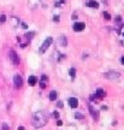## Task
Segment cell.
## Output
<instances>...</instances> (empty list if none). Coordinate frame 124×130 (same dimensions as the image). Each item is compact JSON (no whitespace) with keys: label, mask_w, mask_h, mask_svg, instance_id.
<instances>
[{"label":"cell","mask_w":124,"mask_h":130,"mask_svg":"<svg viewBox=\"0 0 124 130\" xmlns=\"http://www.w3.org/2000/svg\"><path fill=\"white\" fill-rule=\"evenodd\" d=\"M47 121H48V117L45 112H36L33 116V125L35 128H42L47 123Z\"/></svg>","instance_id":"6da1fadb"},{"label":"cell","mask_w":124,"mask_h":130,"mask_svg":"<svg viewBox=\"0 0 124 130\" xmlns=\"http://www.w3.org/2000/svg\"><path fill=\"white\" fill-rule=\"evenodd\" d=\"M52 41H53V39H52V37H47L46 40L43 41V43H42L41 48H40V53H41V54H42V53H45V52H46V50L51 46V43H52Z\"/></svg>","instance_id":"7a4b0ae2"},{"label":"cell","mask_w":124,"mask_h":130,"mask_svg":"<svg viewBox=\"0 0 124 130\" xmlns=\"http://www.w3.org/2000/svg\"><path fill=\"white\" fill-rule=\"evenodd\" d=\"M13 83H14V87H16V88H21V87L23 86V79H22V77H21L19 75H16L13 77Z\"/></svg>","instance_id":"3957f363"},{"label":"cell","mask_w":124,"mask_h":130,"mask_svg":"<svg viewBox=\"0 0 124 130\" xmlns=\"http://www.w3.org/2000/svg\"><path fill=\"white\" fill-rule=\"evenodd\" d=\"M10 58H11V60H12V63H13L14 65H17L19 63L18 56L16 54V52L14 51H10Z\"/></svg>","instance_id":"277c9868"},{"label":"cell","mask_w":124,"mask_h":130,"mask_svg":"<svg viewBox=\"0 0 124 130\" xmlns=\"http://www.w3.org/2000/svg\"><path fill=\"white\" fill-rule=\"evenodd\" d=\"M84 23H82V22H77V23L74 24V30L75 31H82L83 29H84Z\"/></svg>","instance_id":"5b68a950"},{"label":"cell","mask_w":124,"mask_h":130,"mask_svg":"<svg viewBox=\"0 0 124 130\" xmlns=\"http://www.w3.org/2000/svg\"><path fill=\"white\" fill-rule=\"evenodd\" d=\"M68 102H69L70 107H72V108H75V107L78 106V100L76 99V98H70L69 100H68Z\"/></svg>","instance_id":"8992f818"},{"label":"cell","mask_w":124,"mask_h":130,"mask_svg":"<svg viewBox=\"0 0 124 130\" xmlns=\"http://www.w3.org/2000/svg\"><path fill=\"white\" fill-rule=\"evenodd\" d=\"M87 5L89 7H92V9H98V7H99V3L95 1V0H89L87 3Z\"/></svg>","instance_id":"52a82bcc"},{"label":"cell","mask_w":124,"mask_h":130,"mask_svg":"<svg viewBox=\"0 0 124 130\" xmlns=\"http://www.w3.org/2000/svg\"><path fill=\"white\" fill-rule=\"evenodd\" d=\"M28 82H29L30 86H35V84L37 83V77L36 76H30V77L28 78Z\"/></svg>","instance_id":"ba28073f"},{"label":"cell","mask_w":124,"mask_h":130,"mask_svg":"<svg viewBox=\"0 0 124 130\" xmlns=\"http://www.w3.org/2000/svg\"><path fill=\"white\" fill-rule=\"evenodd\" d=\"M88 108H89V112H90V115L93 116V118H94V119H97V118H98V115H97V112L93 110V107H92V105H90V104L88 105Z\"/></svg>","instance_id":"9c48e42d"},{"label":"cell","mask_w":124,"mask_h":130,"mask_svg":"<svg viewBox=\"0 0 124 130\" xmlns=\"http://www.w3.org/2000/svg\"><path fill=\"white\" fill-rule=\"evenodd\" d=\"M57 96H58V94H57V92H51L50 93V100L51 101H54V100H57Z\"/></svg>","instance_id":"30bf717a"},{"label":"cell","mask_w":124,"mask_h":130,"mask_svg":"<svg viewBox=\"0 0 124 130\" xmlns=\"http://www.w3.org/2000/svg\"><path fill=\"white\" fill-rule=\"evenodd\" d=\"M97 96L100 98V99H101V98H104V96H105V92H104V90H102L101 88H99L97 90Z\"/></svg>","instance_id":"8fae6325"},{"label":"cell","mask_w":124,"mask_h":130,"mask_svg":"<svg viewBox=\"0 0 124 130\" xmlns=\"http://www.w3.org/2000/svg\"><path fill=\"white\" fill-rule=\"evenodd\" d=\"M102 16H104V18L107 19V21H110V19H111V16H110V13H108V12H104V13H102Z\"/></svg>","instance_id":"7c38bea8"},{"label":"cell","mask_w":124,"mask_h":130,"mask_svg":"<svg viewBox=\"0 0 124 130\" xmlns=\"http://www.w3.org/2000/svg\"><path fill=\"white\" fill-rule=\"evenodd\" d=\"M5 21H6V16H5V14H1V16H0V23H4Z\"/></svg>","instance_id":"4fadbf2b"},{"label":"cell","mask_w":124,"mask_h":130,"mask_svg":"<svg viewBox=\"0 0 124 130\" xmlns=\"http://www.w3.org/2000/svg\"><path fill=\"white\" fill-rule=\"evenodd\" d=\"M75 117H76L77 119H83V115H81V113H76Z\"/></svg>","instance_id":"5bb4252c"},{"label":"cell","mask_w":124,"mask_h":130,"mask_svg":"<svg viewBox=\"0 0 124 130\" xmlns=\"http://www.w3.org/2000/svg\"><path fill=\"white\" fill-rule=\"evenodd\" d=\"M75 72H76V71H75V69L70 70V75H71V77H75Z\"/></svg>","instance_id":"9a60e30c"},{"label":"cell","mask_w":124,"mask_h":130,"mask_svg":"<svg viewBox=\"0 0 124 130\" xmlns=\"http://www.w3.org/2000/svg\"><path fill=\"white\" fill-rule=\"evenodd\" d=\"M53 117H54V118H59V113H58L57 111H54L53 112Z\"/></svg>","instance_id":"2e32d148"},{"label":"cell","mask_w":124,"mask_h":130,"mask_svg":"<svg viewBox=\"0 0 124 130\" xmlns=\"http://www.w3.org/2000/svg\"><path fill=\"white\" fill-rule=\"evenodd\" d=\"M3 130H10V129H9V126H7V124H6V123H5L4 125H3Z\"/></svg>","instance_id":"e0dca14e"},{"label":"cell","mask_w":124,"mask_h":130,"mask_svg":"<svg viewBox=\"0 0 124 130\" xmlns=\"http://www.w3.org/2000/svg\"><path fill=\"white\" fill-rule=\"evenodd\" d=\"M46 79H47V76H46V75H43V76L41 77V82H45Z\"/></svg>","instance_id":"ac0fdd59"},{"label":"cell","mask_w":124,"mask_h":130,"mask_svg":"<svg viewBox=\"0 0 124 130\" xmlns=\"http://www.w3.org/2000/svg\"><path fill=\"white\" fill-rule=\"evenodd\" d=\"M57 125H63V122H61V121H57Z\"/></svg>","instance_id":"d6986e66"},{"label":"cell","mask_w":124,"mask_h":130,"mask_svg":"<svg viewBox=\"0 0 124 130\" xmlns=\"http://www.w3.org/2000/svg\"><path fill=\"white\" fill-rule=\"evenodd\" d=\"M58 106H59V107H63V102L59 101V102H58Z\"/></svg>","instance_id":"ffe728a7"},{"label":"cell","mask_w":124,"mask_h":130,"mask_svg":"<svg viewBox=\"0 0 124 130\" xmlns=\"http://www.w3.org/2000/svg\"><path fill=\"white\" fill-rule=\"evenodd\" d=\"M18 130H25V129H24L23 126H19V128H18Z\"/></svg>","instance_id":"44dd1931"}]
</instances>
